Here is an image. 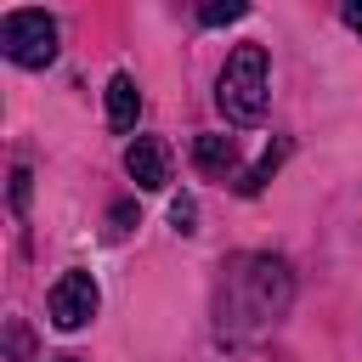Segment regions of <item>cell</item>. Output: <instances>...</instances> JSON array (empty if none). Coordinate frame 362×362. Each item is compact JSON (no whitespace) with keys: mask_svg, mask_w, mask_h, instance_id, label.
<instances>
[{"mask_svg":"<svg viewBox=\"0 0 362 362\" xmlns=\"http://www.w3.org/2000/svg\"><path fill=\"white\" fill-rule=\"evenodd\" d=\"M215 102L232 124H255L266 113V45H238L221 68Z\"/></svg>","mask_w":362,"mask_h":362,"instance_id":"cell-1","label":"cell"},{"mask_svg":"<svg viewBox=\"0 0 362 362\" xmlns=\"http://www.w3.org/2000/svg\"><path fill=\"white\" fill-rule=\"evenodd\" d=\"M0 51L17 68H51L57 62V23L45 11H6L0 17Z\"/></svg>","mask_w":362,"mask_h":362,"instance_id":"cell-2","label":"cell"},{"mask_svg":"<svg viewBox=\"0 0 362 362\" xmlns=\"http://www.w3.org/2000/svg\"><path fill=\"white\" fill-rule=\"evenodd\" d=\"M96 305H102V288H96V277H90V272H62V277L51 283V300H45L51 328H62V334L85 328V322L96 317Z\"/></svg>","mask_w":362,"mask_h":362,"instance_id":"cell-3","label":"cell"},{"mask_svg":"<svg viewBox=\"0 0 362 362\" xmlns=\"http://www.w3.org/2000/svg\"><path fill=\"white\" fill-rule=\"evenodd\" d=\"M124 170H130V181H136L141 192H158V187L170 181V147H164L158 136H136V141L124 147Z\"/></svg>","mask_w":362,"mask_h":362,"instance_id":"cell-4","label":"cell"},{"mask_svg":"<svg viewBox=\"0 0 362 362\" xmlns=\"http://www.w3.org/2000/svg\"><path fill=\"white\" fill-rule=\"evenodd\" d=\"M136 113H141V90L130 74H113L107 79V124L113 130H136Z\"/></svg>","mask_w":362,"mask_h":362,"instance_id":"cell-5","label":"cell"},{"mask_svg":"<svg viewBox=\"0 0 362 362\" xmlns=\"http://www.w3.org/2000/svg\"><path fill=\"white\" fill-rule=\"evenodd\" d=\"M192 164H198L204 175H226V170L238 164V141H232V136H198V141H192Z\"/></svg>","mask_w":362,"mask_h":362,"instance_id":"cell-6","label":"cell"},{"mask_svg":"<svg viewBox=\"0 0 362 362\" xmlns=\"http://www.w3.org/2000/svg\"><path fill=\"white\" fill-rule=\"evenodd\" d=\"M283 153H288V141H272V147H266V153H260V158H255V164L243 170V181H238V192H243V198H255V192H260V187L272 181V170L283 164Z\"/></svg>","mask_w":362,"mask_h":362,"instance_id":"cell-7","label":"cell"},{"mask_svg":"<svg viewBox=\"0 0 362 362\" xmlns=\"http://www.w3.org/2000/svg\"><path fill=\"white\" fill-rule=\"evenodd\" d=\"M238 17H249V6H243V0H209V6L198 11V23H204V28H215V23H238Z\"/></svg>","mask_w":362,"mask_h":362,"instance_id":"cell-8","label":"cell"},{"mask_svg":"<svg viewBox=\"0 0 362 362\" xmlns=\"http://www.w3.org/2000/svg\"><path fill=\"white\" fill-rule=\"evenodd\" d=\"M192 221H198V204L181 192V198L170 204V226H175V232H192Z\"/></svg>","mask_w":362,"mask_h":362,"instance_id":"cell-9","label":"cell"},{"mask_svg":"<svg viewBox=\"0 0 362 362\" xmlns=\"http://www.w3.org/2000/svg\"><path fill=\"white\" fill-rule=\"evenodd\" d=\"M130 226H136V204H113L107 209V238H124Z\"/></svg>","mask_w":362,"mask_h":362,"instance_id":"cell-10","label":"cell"},{"mask_svg":"<svg viewBox=\"0 0 362 362\" xmlns=\"http://www.w3.org/2000/svg\"><path fill=\"white\" fill-rule=\"evenodd\" d=\"M28 181H34L28 164H17V170H11V204H17V209H28Z\"/></svg>","mask_w":362,"mask_h":362,"instance_id":"cell-11","label":"cell"},{"mask_svg":"<svg viewBox=\"0 0 362 362\" xmlns=\"http://www.w3.org/2000/svg\"><path fill=\"white\" fill-rule=\"evenodd\" d=\"M11 351H17V362H28V328L23 322H11Z\"/></svg>","mask_w":362,"mask_h":362,"instance_id":"cell-12","label":"cell"},{"mask_svg":"<svg viewBox=\"0 0 362 362\" xmlns=\"http://www.w3.org/2000/svg\"><path fill=\"white\" fill-rule=\"evenodd\" d=\"M345 23H351V28H362V0H351V6H345Z\"/></svg>","mask_w":362,"mask_h":362,"instance_id":"cell-13","label":"cell"},{"mask_svg":"<svg viewBox=\"0 0 362 362\" xmlns=\"http://www.w3.org/2000/svg\"><path fill=\"white\" fill-rule=\"evenodd\" d=\"M51 362H79V356H74V351H62V356H51Z\"/></svg>","mask_w":362,"mask_h":362,"instance_id":"cell-14","label":"cell"}]
</instances>
